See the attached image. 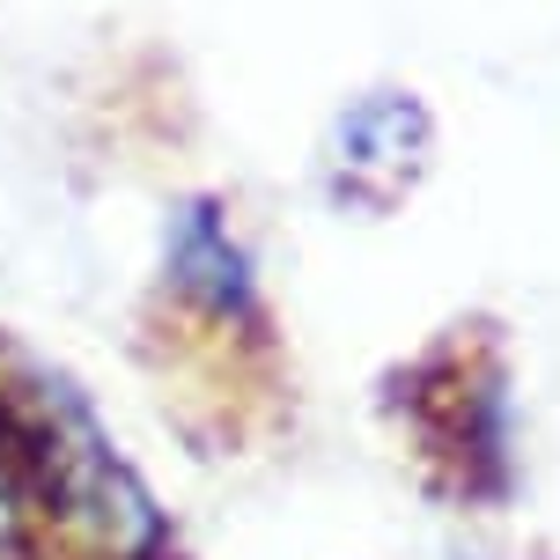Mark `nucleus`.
I'll return each mask as SVG.
<instances>
[{"label":"nucleus","mask_w":560,"mask_h":560,"mask_svg":"<svg viewBox=\"0 0 560 560\" xmlns=\"http://www.w3.org/2000/svg\"><path fill=\"white\" fill-rule=\"evenodd\" d=\"M413 140H420V112L406 96H376V104H362V112L339 126V148H347L354 163H392Z\"/></svg>","instance_id":"2"},{"label":"nucleus","mask_w":560,"mask_h":560,"mask_svg":"<svg viewBox=\"0 0 560 560\" xmlns=\"http://www.w3.org/2000/svg\"><path fill=\"white\" fill-rule=\"evenodd\" d=\"M170 288L192 295L207 317H252L258 288H252V258L236 252V236L222 229V214L192 199L170 222Z\"/></svg>","instance_id":"1"}]
</instances>
